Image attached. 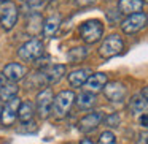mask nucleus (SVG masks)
I'll return each instance as SVG.
<instances>
[{"instance_id": "f3484780", "label": "nucleus", "mask_w": 148, "mask_h": 144, "mask_svg": "<svg viewBox=\"0 0 148 144\" xmlns=\"http://www.w3.org/2000/svg\"><path fill=\"white\" fill-rule=\"evenodd\" d=\"M59 24H61V16L59 14H54V16L48 18L43 24V33L45 37H53L56 33V30L59 29Z\"/></svg>"}, {"instance_id": "b1692460", "label": "nucleus", "mask_w": 148, "mask_h": 144, "mask_svg": "<svg viewBox=\"0 0 148 144\" xmlns=\"http://www.w3.org/2000/svg\"><path fill=\"white\" fill-rule=\"evenodd\" d=\"M103 120H105V125H107V127H118L119 122H121V119H119V114H118V112H113V114L107 116Z\"/></svg>"}, {"instance_id": "4be33fe9", "label": "nucleus", "mask_w": 148, "mask_h": 144, "mask_svg": "<svg viewBox=\"0 0 148 144\" xmlns=\"http://www.w3.org/2000/svg\"><path fill=\"white\" fill-rule=\"evenodd\" d=\"M148 108V103L143 100V97H138V95H135L134 98L131 100V103H129V109H131L134 114H138V112H143L145 109Z\"/></svg>"}, {"instance_id": "9d476101", "label": "nucleus", "mask_w": 148, "mask_h": 144, "mask_svg": "<svg viewBox=\"0 0 148 144\" xmlns=\"http://www.w3.org/2000/svg\"><path fill=\"white\" fill-rule=\"evenodd\" d=\"M102 119H103L102 112H89V114H86L84 117L80 119L78 128H80V131H83V133H89V131L96 130V128L99 127Z\"/></svg>"}, {"instance_id": "423d86ee", "label": "nucleus", "mask_w": 148, "mask_h": 144, "mask_svg": "<svg viewBox=\"0 0 148 144\" xmlns=\"http://www.w3.org/2000/svg\"><path fill=\"white\" fill-rule=\"evenodd\" d=\"M73 100H75V93L72 92V90H62V92H59L58 95H56L54 101H53L54 103L56 116H58V117H64L69 112V109H70Z\"/></svg>"}, {"instance_id": "f257e3e1", "label": "nucleus", "mask_w": 148, "mask_h": 144, "mask_svg": "<svg viewBox=\"0 0 148 144\" xmlns=\"http://www.w3.org/2000/svg\"><path fill=\"white\" fill-rule=\"evenodd\" d=\"M80 32V37L84 43L88 45H92V43H97L100 40L103 33V24L100 22L99 19H89V21H84L83 24L80 26L78 29Z\"/></svg>"}, {"instance_id": "bb28decb", "label": "nucleus", "mask_w": 148, "mask_h": 144, "mask_svg": "<svg viewBox=\"0 0 148 144\" xmlns=\"http://www.w3.org/2000/svg\"><path fill=\"white\" fill-rule=\"evenodd\" d=\"M48 62H49V57L46 55V57H40V59H37V65H38V68H45L46 65H48Z\"/></svg>"}, {"instance_id": "4468645a", "label": "nucleus", "mask_w": 148, "mask_h": 144, "mask_svg": "<svg viewBox=\"0 0 148 144\" xmlns=\"http://www.w3.org/2000/svg\"><path fill=\"white\" fill-rule=\"evenodd\" d=\"M89 76H91L89 68H80V70H75L69 74V82H70L72 87H80L86 82Z\"/></svg>"}, {"instance_id": "7c9ffc66", "label": "nucleus", "mask_w": 148, "mask_h": 144, "mask_svg": "<svg viewBox=\"0 0 148 144\" xmlns=\"http://www.w3.org/2000/svg\"><path fill=\"white\" fill-rule=\"evenodd\" d=\"M5 84H7V82H5V76H3V74H0V89H2Z\"/></svg>"}, {"instance_id": "412c9836", "label": "nucleus", "mask_w": 148, "mask_h": 144, "mask_svg": "<svg viewBox=\"0 0 148 144\" xmlns=\"http://www.w3.org/2000/svg\"><path fill=\"white\" fill-rule=\"evenodd\" d=\"M86 55H88V49L78 46V48H73V49H70V51H69L67 59H69V62H72V64H78V62L84 60V57H86Z\"/></svg>"}, {"instance_id": "0eeeda50", "label": "nucleus", "mask_w": 148, "mask_h": 144, "mask_svg": "<svg viewBox=\"0 0 148 144\" xmlns=\"http://www.w3.org/2000/svg\"><path fill=\"white\" fill-rule=\"evenodd\" d=\"M53 101H54V97H53L51 89H45L37 95V112L42 119H46L49 116Z\"/></svg>"}, {"instance_id": "5701e85b", "label": "nucleus", "mask_w": 148, "mask_h": 144, "mask_svg": "<svg viewBox=\"0 0 148 144\" xmlns=\"http://www.w3.org/2000/svg\"><path fill=\"white\" fill-rule=\"evenodd\" d=\"M99 144H116V136L113 135V131H103V133H100Z\"/></svg>"}, {"instance_id": "ddd939ff", "label": "nucleus", "mask_w": 148, "mask_h": 144, "mask_svg": "<svg viewBox=\"0 0 148 144\" xmlns=\"http://www.w3.org/2000/svg\"><path fill=\"white\" fill-rule=\"evenodd\" d=\"M119 8V13H124V14H135V13H140L142 8H143V0H119L118 3Z\"/></svg>"}, {"instance_id": "7ed1b4c3", "label": "nucleus", "mask_w": 148, "mask_h": 144, "mask_svg": "<svg viewBox=\"0 0 148 144\" xmlns=\"http://www.w3.org/2000/svg\"><path fill=\"white\" fill-rule=\"evenodd\" d=\"M148 24V16L145 13H135V14H131L127 16L124 21L121 22V29L124 33L127 35H132V33H137L140 32L142 29H145Z\"/></svg>"}, {"instance_id": "f8f14e48", "label": "nucleus", "mask_w": 148, "mask_h": 144, "mask_svg": "<svg viewBox=\"0 0 148 144\" xmlns=\"http://www.w3.org/2000/svg\"><path fill=\"white\" fill-rule=\"evenodd\" d=\"M2 74H3L5 79H8L10 82H16V81H19L24 78L26 70H24V67L19 64H8V65H5Z\"/></svg>"}, {"instance_id": "393cba45", "label": "nucleus", "mask_w": 148, "mask_h": 144, "mask_svg": "<svg viewBox=\"0 0 148 144\" xmlns=\"http://www.w3.org/2000/svg\"><path fill=\"white\" fill-rule=\"evenodd\" d=\"M46 2H48V0H29V2L26 3V8H27V10L37 11V10H40L42 7H45Z\"/></svg>"}, {"instance_id": "72a5a7b5", "label": "nucleus", "mask_w": 148, "mask_h": 144, "mask_svg": "<svg viewBox=\"0 0 148 144\" xmlns=\"http://www.w3.org/2000/svg\"><path fill=\"white\" fill-rule=\"evenodd\" d=\"M0 116H2V105H0Z\"/></svg>"}, {"instance_id": "6ab92c4d", "label": "nucleus", "mask_w": 148, "mask_h": 144, "mask_svg": "<svg viewBox=\"0 0 148 144\" xmlns=\"http://www.w3.org/2000/svg\"><path fill=\"white\" fill-rule=\"evenodd\" d=\"M18 90H19V87H18L16 84H11V82L5 84V86L0 89V100H3V101L7 103V101H10L11 98H16Z\"/></svg>"}, {"instance_id": "aec40b11", "label": "nucleus", "mask_w": 148, "mask_h": 144, "mask_svg": "<svg viewBox=\"0 0 148 144\" xmlns=\"http://www.w3.org/2000/svg\"><path fill=\"white\" fill-rule=\"evenodd\" d=\"M18 117L21 119V122H30L34 117V106L30 105L29 101H24L19 105V109H18Z\"/></svg>"}, {"instance_id": "6e6552de", "label": "nucleus", "mask_w": 148, "mask_h": 144, "mask_svg": "<svg viewBox=\"0 0 148 144\" xmlns=\"http://www.w3.org/2000/svg\"><path fill=\"white\" fill-rule=\"evenodd\" d=\"M19 98H11L10 101L5 103V106L2 108V116H0V119H2V124L5 125V127H10V125L14 124V120H16L18 117V109H19Z\"/></svg>"}, {"instance_id": "c85d7f7f", "label": "nucleus", "mask_w": 148, "mask_h": 144, "mask_svg": "<svg viewBox=\"0 0 148 144\" xmlns=\"http://www.w3.org/2000/svg\"><path fill=\"white\" fill-rule=\"evenodd\" d=\"M96 0H77V3L80 5V7H86V5H92Z\"/></svg>"}, {"instance_id": "a211bd4d", "label": "nucleus", "mask_w": 148, "mask_h": 144, "mask_svg": "<svg viewBox=\"0 0 148 144\" xmlns=\"http://www.w3.org/2000/svg\"><path fill=\"white\" fill-rule=\"evenodd\" d=\"M27 33L30 35H37L40 30H43V19H42V14L38 13H34L29 19V24H27Z\"/></svg>"}, {"instance_id": "c9c22d12", "label": "nucleus", "mask_w": 148, "mask_h": 144, "mask_svg": "<svg viewBox=\"0 0 148 144\" xmlns=\"http://www.w3.org/2000/svg\"><path fill=\"white\" fill-rule=\"evenodd\" d=\"M145 2H148V0H145Z\"/></svg>"}, {"instance_id": "39448f33", "label": "nucleus", "mask_w": 148, "mask_h": 144, "mask_svg": "<svg viewBox=\"0 0 148 144\" xmlns=\"http://www.w3.org/2000/svg\"><path fill=\"white\" fill-rule=\"evenodd\" d=\"M18 55H19V59H23L26 62L37 60L43 55V43L40 40H30L19 48Z\"/></svg>"}, {"instance_id": "dca6fc26", "label": "nucleus", "mask_w": 148, "mask_h": 144, "mask_svg": "<svg viewBox=\"0 0 148 144\" xmlns=\"http://www.w3.org/2000/svg\"><path fill=\"white\" fill-rule=\"evenodd\" d=\"M77 105L78 108L81 109H89L92 108L94 105H96V95H94L92 92H81L80 95L77 97Z\"/></svg>"}, {"instance_id": "2eb2a0df", "label": "nucleus", "mask_w": 148, "mask_h": 144, "mask_svg": "<svg viewBox=\"0 0 148 144\" xmlns=\"http://www.w3.org/2000/svg\"><path fill=\"white\" fill-rule=\"evenodd\" d=\"M65 74V65H53L48 70H45V82L48 84H56L62 76Z\"/></svg>"}, {"instance_id": "c756f323", "label": "nucleus", "mask_w": 148, "mask_h": 144, "mask_svg": "<svg viewBox=\"0 0 148 144\" xmlns=\"http://www.w3.org/2000/svg\"><path fill=\"white\" fill-rule=\"evenodd\" d=\"M142 97H143V100L148 103V86L143 87V90H142Z\"/></svg>"}, {"instance_id": "cd10ccee", "label": "nucleus", "mask_w": 148, "mask_h": 144, "mask_svg": "<svg viewBox=\"0 0 148 144\" xmlns=\"http://www.w3.org/2000/svg\"><path fill=\"white\" fill-rule=\"evenodd\" d=\"M140 125L143 128H148V112H143L140 116Z\"/></svg>"}, {"instance_id": "20e7f679", "label": "nucleus", "mask_w": 148, "mask_h": 144, "mask_svg": "<svg viewBox=\"0 0 148 144\" xmlns=\"http://www.w3.org/2000/svg\"><path fill=\"white\" fill-rule=\"evenodd\" d=\"M18 21V7L13 2L0 3V24L5 30H11Z\"/></svg>"}, {"instance_id": "473e14b6", "label": "nucleus", "mask_w": 148, "mask_h": 144, "mask_svg": "<svg viewBox=\"0 0 148 144\" xmlns=\"http://www.w3.org/2000/svg\"><path fill=\"white\" fill-rule=\"evenodd\" d=\"M21 2H24V3H27V2H29V0H21Z\"/></svg>"}, {"instance_id": "2f4dec72", "label": "nucleus", "mask_w": 148, "mask_h": 144, "mask_svg": "<svg viewBox=\"0 0 148 144\" xmlns=\"http://www.w3.org/2000/svg\"><path fill=\"white\" fill-rule=\"evenodd\" d=\"M80 144H94V143H92V141H91V139H88V138H84V139L81 141Z\"/></svg>"}, {"instance_id": "f03ea898", "label": "nucleus", "mask_w": 148, "mask_h": 144, "mask_svg": "<svg viewBox=\"0 0 148 144\" xmlns=\"http://www.w3.org/2000/svg\"><path fill=\"white\" fill-rule=\"evenodd\" d=\"M123 49H124L123 38L119 35H116V33H113V35H108L102 41V45L99 48V55L103 59H112L115 55L121 54Z\"/></svg>"}, {"instance_id": "9b49d317", "label": "nucleus", "mask_w": 148, "mask_h": 144, "mask_svg": "<svg viewBox=\"0 0 148 144\" xmlns=\"http://www.w3.org/2000/svg\"><path fill=\"white\" fill-rule=\"evenodd\" d=\"M107 74L105 73H94L88 78V81L84 82V87H86L88 92H99L105 87L107 84Z\"/></svg>"}, {"instance_id": "a878e982", "label": "nucleus", "mask_w": 148, "mask_h": 144, "mask_svg": "<svg viewBox=\"0 0 148 144\" xmlns=\"http://www.w3.org/2000/svg\"><path fill=\"white\" fill-rule=\"evenodd\" d=\"M24 127L23 128H19V133H30V131H35L37 130V125L34 124V122H24Z\"/></svg>"}, {"instance_id": "f704fd0d", "label": "nucleus", "mask_w": 148, "mask_h": 144, "mask_svg": "<svg viewBox=\"0 0 148 144\" xmlns=\"http://www.w3.org/2000/svg\"><path fill=\"white\" fill-rule=\"evenodd\" d=\"M0 2H2V3H3V2H7V0H0Z\"/></svg>"}, {"instance_id": "1a4fd4ad", "label": "nucleus", "mask_w": 148, "mask_h": 144, "mask_svg": "<svg viewBox=\"0 0 148 144\" xmlns=\"http://www.w3.org/2000/svg\"><path fill=\"white\" fill-rule=\"evenodd\" d=\"M103 92H105V97L110 100V101H123L126 97V86L119 81H113V82H108L105 84L103 87Z\"/></svg>"}]
</instances>
